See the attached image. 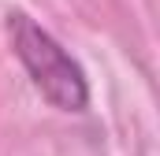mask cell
<instances>
[{"instance_id":"obj_1","label":"cell","mask_w":160,"mask_h":156,"mask_svg":"<svg viewBox=\"0 0 160 156\" xmlns=\"http://www.w3.org/2000/svg\"><path fill=\"white\" fill-rule=\"evenodd\" d=\"M4 26H8L11 56L22 63L26 78L41 93V100H48L56 112L82 115L89 108V78L82 71V63L41 26L38 19H30L19 7H11L4 15Z\"/></svg>"}]
</instances>
